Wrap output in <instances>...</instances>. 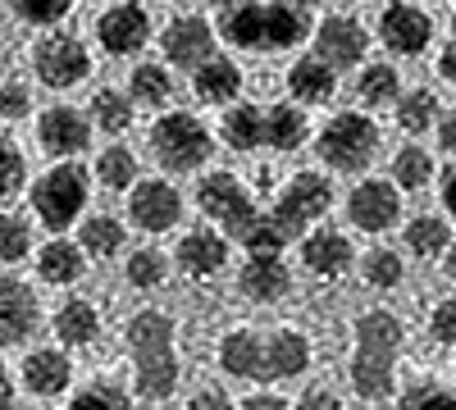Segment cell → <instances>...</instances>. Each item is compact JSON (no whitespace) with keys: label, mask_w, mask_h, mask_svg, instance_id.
<instances>
[{"label":"cell","mask_w":456,"mask_h":410,"mask_svg":"<svg viewBox=\"0 0 456 410\" xmlns=\"http://www.w3.org/2000/svg\"><path fill=\"white\" fill-rule=\"evenodd\" d=\"M329 210H333V182L315 169H301L288 178L279 201L270 210H260L256 233L247 237V251H283L288 242H301Z\"/></svg>","instance_id":"cell-1"},{"label":"cell","mask_w":456,"mask_h":410,"mask_svg":"<svg viewBox=\"0 0 456 410\" xmlns=\"http://www.w3.org/2000/svg\"><path fill=\"white\" fill-rule=\"evenodd\" d=\"M406 328L393 310H365L356 319V351H352V388L365 401L393 397V369L402 356Z\"/></svg>","instance_id":"cell-2"},{"label":"cell","mask_w":456,"mask_h":410,"mask_svg":"<svg viewBox=\"0 0 456 410\" xmlns=\"http://www.w3.org/2000/svg\"><path fill=\"white\" fill-rule=\"evenodd\" d=\"M133 365H137V397L169 401L178 388V356H174V319L165 310H137L124 328Z\"/></svg>","instance_id":"cell-3"},{"label":"cell","mask_w":456,"mask_h":410,"mask_svg":"<svg viewBox=\"0 0 456 410\" xmlns=\"http://www.w3.org/2000/svg\"><path fill=\"white\" fill-rule=\"evenodd\" d=\"M87 188H92L87 169L73 165V160H60L55 169H46V173L28 188L32 214L42 219V229H51V233L73 229V223L83 219V210H87V197H92Z\"/></svg>","instance_id":"cell-4"},{"label":"cell","mask_w":456,"mask_h":410,"mask_svg":"<svg viewBox=\"0 0 456 410\" xmlns=\"http://www.w3.org/2000/svg\"><path fill=\"white\" fill-rule=\"evenodd\" d=\"M210 128L192 115V109H169L151 128V156L160 160L165 173H192L210 160Z\"/></svg>","instance_id":"cell-5"},{"label":"cell","mask_w":456,"mask_h":410,"mask_svg":"<svg viewBox=\"0 0 456 410\" xmlns=\"http://www.w3.org/2000/svg\"><path fill=\"white\" fill-rule=\"evenodd\" d=\"M197 205L206 219H215L224 237H238L247 246V237L256 233V219H260V205L247 197L242 178L228 173V169H210L201 182H197Z\"/></svg>","instance_id":"cell-6"},{"label":"cell","mask_w":456,"mask_h":410,"mask_svg":"<svg viewBox=\"0 0 456 410\" xmlns=\"http://www.w3.org/2000/svg\"><path fill=\"white\" fill-rule=\"evenodd\" d=\"M315 146H320V160L333 173H361L379 156V128L365 115H333Z\"/></svg>","instance_id":"cell-7"},{"label":"cell","mask_w":456,"mask_h":410,"mask_svg":"<svg viewBox=\"0 0 456 410\" xmlns=\"http://www.w3.org/2000/svg\"><path fill=\"white\" fill-rule=\"evenodd\" d=\"M32 68H37V78H42V87L69 92V87H78L87 73H92V55H87V46L78 42V36L51 32V36H42V42H37Z\"/></svg>","instance_id":"cell-8"},{"label":"cell","mask_w":456,"mask_h":410,"mask_svg":"<svg viewBox=\"0 0 456 410\" xmlns=\"http://www.w3.org/2000/svg\"><path fill=\"white\" fill-rule=\"evenodd\" d=\"M128 219L142 233H169L183 219V192L165 178H137L128 192Z\"/></svg>","instance_id":"cell-9"},{"label":"cell","mask_w":456,"mask_h":410,"mask_svg":"<svg viewBox=\"0 0 456 410\" xmlns=\"http://www.w3.org/2000/svg\"><path fill=\"white\" fill-rule=\"evenodd\" d=\"M347 219H352V229H361L370 237L388 233L402 219V192H393L388 178H365L347 192Z\"/></svg>","instance_id":"cell-10"},{"label":"cell","mask_w":456,"mask_h":410,"mask_svg":"<svg viewBox=\"0 0 456 410\" xmlns=\"http://www.w3.org/2000/svg\"><path fill=\"white\" fill-rule=\"evenodd\" d=\"M37 141H42L46 156H60V160H73L92 146V119L87 109H73V105H51L42 109L37 119Z\"/></svg>","instance_id":"cell-11"},{"label":"cell","mask_w":456,"mask_h":410,"mask_svg":"<svg viewBox=\"0 0 456 410\" xmlns=\"http://www.w3.org/2000/svg\"><path fill=\"white\" fill-rule=\"evenodd\" d=\"M315 60L320 64H329L333 73H342V68H356L361 60H365V51H370V32L356 23V19H347V14H333V19H324L315 32Z\"/></svg>","instance_id":"cell-12"},{"label":"cell","mask_w":456,"mask_h":410,"mask_svg":"<svg viewBox=\"0 0 456 410\" xmlns=\"http://www.w3.org/2000/svg\"><path fill=\"white\" fill-rule=\"evenodd\" d=\"M37 324H42V306H37V292L14 278V274H0V347H19L28 342Z\"/></svg>","instance_id":"cell-13"},{"label":"cell","mask_w":456,"mask_h":410,"mask_svg":"<svg viewBox=\"0 0 456 410\" xmlns=\"http://www.w3.org/2000/svg\"><path fill=\"white\" fill-rule=\"evenodd\" d=\"M434 36V19L411 5V0H393V5L379 14V42H384L393 55H420Z\"/></svg>","instance_id":"cell-14"},{"label":"cell","mask_w":456,"mask_h":410,"mask_svg":"<svg viewBox=\"0 0 456 410\" xmlns=\"http://www.w3.org/2000/svg\"><path fill=\"white\" fill-rule=\"evenodd\" d=\"M96 36L110 55H137L151 42V14L137 5V0H119L96 19Z\"/></svg>","instance_id":"cell-15"},{"label":"cell","mask_w":456,"mask_h":410,"mask_svg":"<svg viewBox=\"0 0 456 410\" xmlns=\"http://www.w3.org/2000/svg\"><path fill=\"white\" fill-rule=\"evenodd\" d=\"M238 287H242V296H251L260 306L283 301L292 292V269H288L283 251H247V265L238 269Z\"/></svg>","instance_id":"cell-16"},{"label":"cell","mask_w":456,"mask_h":410,"mask_svg":"<svg viewBox=\"0 0 456 410\" xmlns=\"http://www.w3.org/2000/svg\"><path fill=\"white\" fill-rule=\"evenodd\" d=\"M160 51H165V60H169L174 68H201V64L215 55V32H210L206 19L183 14V19H174V23L160 32Z\"/></svg>","instance_id":"cell-17"},{"label":"cell","mask_w":456,"mask_h":410,"mask_svg":"<svg viewBox=\"0 0 456 410\" xmlns=\"http://www.w3.org/2000/svg\"><path fill=\"white\" fill-rule=\"evenodd\" d=\"M228 265V237L215 233V229H192L178 237V251H174V269L187 274V278H215L219 269Z\"/></svg>","instance_id":"cell-18"},{"label":"cell","mask_w":456,"mask_h":410,"mask_svg":"<svg viewBox=\"0 0 456 410\" xmlns=\"http://www.w3.org/2000/svg\"><path fill=\"white\" fill-rule=\"evenodd\" d=\"M19 379L32 397H64L69 383H73V360H69L64 347H32L23 356Z\"/></svg>","instance_id":"cell-19"},{"label":"cell","mask_w":456,"mask_h":410,"mask_svg":"<svg viewBox=\"0 0 456 410\" xmlns=\"http://www.w3.org/2000/svg\"><path fill=\"white\" fill-rule=\"evenodd\" d=\"M301 265H306L315 278H342L356 265V246L347 233H333V229H311L301 237Z\"/></svg>","instance_id":"cell-20"},{"label":"cell","mask_w":456,"mask_h":410,"mask_svg":"<svg viewBox=\"0 0 456 410\" xmlns=\"http://www.w3.org/2000/svg\"><path fill=\"white\" fill-rule=\"evenodd\" d=\"M311 369V342L297 328H279L265 338V383H288Z\"/></svg>","instance_id":"cell-21"},{"label":"cell","mask_w":456,"mask_h":410,"mask_svg":"<svg viewBox=\"0 0 456 410\" xmlns=\"http://www.w3.org/2000/svg\"><path fill=\"white\" fill-rule=\"evenodd\" d=\"M219 365H224V374H233V379L265 383V338L251 328H233L219 342Z\"/></svg>","instance_id":"cell-22"},{"label":"cell","mask_w":456,"mask_h":410,"mask_svg":"<svg viewBox=\"0 0 456 410\" xmlns=\"http://www.w3.org/2000/svg\"><path fill=\"white\" fill-rule=\"evenodd\" d=\"M87 274V255L78 242L69 237H51L42 251H37V278L51 283V287H73Z\"/></svg>","instance_id":"cell-23"},{"label":"cell","mask_w":456,"mask_h":410,"mask_svg":"<svg viewBox=\"0 0 456 410\" xmlns=\"http://www.w3.org/2000/svg\"><path fill=\"white\" fill-rule=\"evenodd\" d=\"M51 328H55L64 351H78V347H92L101 338V315H96V306L87 301V296H69V301L55 310Z\"/></svg>","instance_id":"cell-24"},{"label":"cell","mask_w":456,"mask_h":410,"mask_svg":"<svg viewBox=\"0 0 456 410\" xmlns=\"http://www.w3.org/2000/svg\"><path fill=\"white\" fill-rule=\"evenodd\" d=\"M311 14L288 5V0H270L265 5V51H288V46H301L311 36Z\"/></svg>","instance_id":"cell-25"},{"label":"cell","mask_w":456,"mask_h":410,"mask_svg":"<svg viewBox=\"0 0 456 410\" xmlns=\"http://www.w3.org/2000/svg\"><path fill=\"white\" fill-rule=\"evenodd\" d=\"M192 92L206 105H224V100H233L242 92V73H238V64L228 60V55L215 51L201 68H192Z\"/></svg>","instance_id":"cell-26"},{"label":"cell","mask_w":456,"mask_h":410,"mask_svg":"<svg viewBox=\"0 0 456 410\" xmlns=\"http://www.w3.org/2000/svg\"><path fill=\"white\" fill-rule=\"evenodd\" d=\"M311 137V119H306V109H297V105H270L265 109V146L270 151H297V146H306Z\"/></svg>","instance_id":"cell-27"},{"label":"cell","mask_w":456,"mask_h":410,"mask_svg":"<svg viewBox=\"0 0 456 410\" xmlns=\"http://www.w3.org/2000/svg\"><path fill=\"white\" fill-rule=\"evenodd\" d=\"M219 36L242 51H265V5L260 0H238L233 10H224Z\"/></svg>","instance_id":"cell-28"},{"label":"cell","mask_w":456,"mask_h":410,"mask_svg":"<svg viewBox=\"0 0 456 410\" xmlns=\"http://www.w3.org/2000/svg\"><path fill=\"white\" fill-rule=\"evenodd\" d=\"M288 92L301 100V105H320L338 92V73L329 64H320L315 55H301L292 68H288Z\"/></svg>","instance_id":"cell-29"},{"label":"cell","mask_w":456,"mask_h":410,"mask_svg":"<svg viewBox=\"0 0 456 410\" xmlns=\"http://www.w3.org/2000/svg\"><path fill=\"white\" fill-rule=\"evenodd\" d=\"M219 133H224V141L233 146V151H242V156H251V151H260L265 146V109L260 105H228V115L219 119Z\"/></svg>","instance_id":"cell-30"},{"label":"cell","mask_w":456,"mask_h":410,"mask_svg":"<svg viewBox=\"0 0 456 410\" xmlns=\"http://www.w3.org/2000/svg\"><path fill=\"white\" fill-rule=\"evenodd\" d=\"M128 242V229L114 214H87L83 219V229H78V246L87 260H110V255H119Z\"/></svg>","instance_id":"cell-31"},{"label":"cell","mask_w":456,"mask_h":410,"mask_svg":"<svg viewBox=\"0 0 456 410\" xmlns=\"http://www.w3.org/2000/svg\"><path fill=\"white\" fill-rule=\"evenodd\" d=\"M402 237H406V251L411 255L434 260V255H443L452 246V223L443 214H415L406 229H402Z\"/></svg>","instance_id":"cell-32"},{"label":"cell","mask_w":456,"mask_h":410,"mask_svg":"<svg viewBox=\"0 0 456 410\" xmlns=\"http://www.w3.org/2000/svg\"><path fill=\"white\" fill-rule=\"evenodd\" d=\"M356 265H361V278H365L374 292H393V287H402V278H406V265H402V255H397L393 246H370Z\"/></svg>","instance_id":"cell-33"},{"label":"cell","mask_w":456,"mask_h":410,"mask_svg":"<svg viewBox=\"0 0 456 410\" xmlns=\"http://www.w3.org/2000/svg\"><path fill=\"white\" fill-rule=\"evenodd\" d=\"M87 119H92V128H101V133H124V128L133 124V100H128L124 92H114V87H101V92L87 100Z\"/></svg>","instance_id":"cell-34"},{"label":"cell","mask_w":456,"mask_h":410,"mask_svg":"<svg viewBox=\"0 0 456 410\" xmlns=\"http://www.w3.org/2000/svg\"><path fill=\"white\" fill-rule=\"evenodd\" d=\"M124 278H128V287H137V292H156V287L169 278V255L156 251V246H137V251L128 255V265H124Z\"/></svg>","instance_id":"cell-35"},{"label":"cell","mask_w":456,"mask_h":410,"mask_svg":"<svg viewBox=\"0 0 456 410\" xmlns=\"http://www.w3.org/2000/svg\"><path fill=\"white\" fill-rule=\"evenodd\" d=\"M438 115H443V105L429 87H415V92L397 96V124L406 133H429V124H438Z\"/></svg>","instance_id":"cell-36"},{"label":"cell","mask_w":456,"mask_h":410,"mask_svg":"<svg viewBox=\"0 0 456 410\" xmlns=\"http://www.w3.org/2000/svg\"><path fill=\"white\" fill-rule=\"evenodd\" d=\"M169 92H174V78H169L165 64H137V68H133L128 100H137V105H165Z\"/></svg>","instance_id":"cell-37"},{"label":"cell","mask_w":456,"mask_h":410,"mask_svg":"<svg viewBox=\"0 0 456 410\" xmlns=\"http://www.w3.org/2000/svg\"><path fill=\"white\" fill-rule=\"evenodd\" d=\"M356 96L365 105H393L402 96V78L393 64H365L361 78H356Z\"/></svg>","instance_id":"cell-38"},{"label":"cell","mask_w":456,"mask_h":410,"mask_svg":"<svg viewBox=\"0 0 456 410\" xmlns=\"http://www.w3.org/2000/svg\"><path fill=\"white\" fill-rule=\"evenodd\" d=\"M393 410H456V392L438 379H415L397 392Z\"/></svg>","instance_id":"cell-39"},{"label":"cell","mask_w":456,"mask_h":410,"mask_svg":"<svg viewBox=\"0 0 456 410\" xmlns=\"http://www.w3.org/2000/svg\"><path fill=\"white\" fill-rule=\"evenodd\" d=\"M96 178L110 192H128L137 182V156L128 151V146H110V151L96 156Z\"/></svg>","instance_id":"cell-40"},{"label":"cell","mask_w":456,"mask_h":410,"mask_svg":"<svg viewBox=\"0 0 456 410\" xmlns=\"http://www.w3.org/2000/svg\"><path fill=\"white\" fill-rule=\"evenodd\" d=\"M64 410H133V397H128V388H119V383L96 379V383H87V388L73 392Z\"/></svg>","instance_id":"cell-41"},{"label":"cell","mask_w":456,"mask_h":410,"mask_svg":"<svg viewBox=\"0 0 456 410\" xmlns=\"http://www.w3.org/2000/svg\"><path fill=\"white\" fill-rule=\"evenodd\" d=\"M429 178H434V156L420 151V146H402V151L393 156V182L406 192L415 188H429Z\"/></svg>","instance_id":"cell-42"},{"label":"cell","mask_w":456,"mask_h":410,"mask_svg":"<svg viewBox=\"0 0 456 410\" xmlns=\"http://www.w3.org/2000/svg\"><path fill=\"white\" fill-rule=\"evenodd\" d=\"M19 192H28V160L19 156V146L0 133V205H10Z\"/></svg>","instance_id":"cell-43"},{"label":"cell","mask_w":456,"mask_h":410,"mask_svg":"<svg viewBox=\"0 0 456 410\" xmlns=\"http://www.w3.org/2000/svg\"><path fill=\"white\" fill-rule=\"evenodd\" d=\"M32 251V229L23 214H0V265H19Z\"/></svg>","instance_id":"cell-44"},{"label":"cell","mask_w":456,"mask_h":410,"mask_svg":"<svg viewBox=\"0 0 456 410\" xmlns=\"http://www.w3.org/2000/svg\"><path fill=\"white\" fill-rule=\"evenodd\" d=\"M10 10H14V19H23L32 28H55L73 10V0H10Z\"/></svg>","instance_id":"cell-45"},{"label":"cell","mask_w":456,"mask_h":410,"mask_svg":"<svg viewBox=\"0 0 456 410\" xmlns=\"http://www.w3.org/2000/svg\"><path fill=\"white\" fill-rule=\"evenodd\" d=\"M429 338L438 347H456V296H443L429 310Z\"/></svg>","instance_id":"cell-46"},{"label":"cell","mask_w":456,"mask_h":410,"mask_svg":"<svg viewBox=\"0 0 456 410\" xmlns=\"http://www.w3.org/2000/svg\"><path fill=\"white\" fill-rule=\"evenodd\" d=\"M28 109H32V96H28L23 83L0 87V119H28Z\"/></svg>","instance_id":"cell-47"},{"label":"cell","mask_w":456,"mask_h":410,"mask_svg":"<svg viewBox=\"0 0 456 410\" xmlns=\"http://www.w3.org/2000/svg\"><path fill=\"white\" fill-rule=\"evenodd\" d=\"M292 410H342V401H338V392H333V388L311 383L306 392L297 397V406H292Z\"/></svg>","instance_id":"cell-48"},{"label":"cell","mask_w":456,"mask_h":410,"mask_svg":"<svg viewBox=\"0 0 456 410\" xmlns=\"http://www.w3.org/2000/svg\"><path fill=\"white\" fill-rule=\"evenodd\" d=\"M187 410H238V406L228 401V392H224V388H201V392H192Z\"/></svg>","instance_id":"cell-49"},{"label":"cell","mask_w":456,"mask_h":410,"mask_svg":"<svg viewBox=\"0 0 456 410\" xmlns=\"http://www.w3.org/2000/svg\"><path fill=\"white\" fill-rule=\"evenodd\" d=\"M438 197H443V210H447L443 219H447V223H456V165H447V169H443V178H438Z\"/></svg>","instance_id":"cell-50"},{"label":"cell","mask_w":456,"mask_h":410,"mask_svg":"<svg viewBox=\"0 0 456 410\" xmlns=\"http://www.w3.org/2000/svg\"><path fill=\"white\" fill-rule=\"evenodd\" d=\"M438 146H443L447 156H456V109L438 115Z\"/></svg>","instance_id":"cell-51"},{"label":"cell","mask_w":456,"mask_h":410,"mask_svg":"<svg viewBox=\"0 0 456 410\" xmlns=\"http://www.w3.org/2000/svg\"><path fill=\"white\" fill-rule=\"evenodd\" d=\"M238 410H292L283 397H274V392H256V397H247Z\"/></svg>","instance_id":"cell-52"},{"label":"cell","mask_w":456,"mask_h":410,"mask_svg":"<svg viewBox=\"0 0 456 410\" xmlns=\"http://www.w3.org/2000/svg\"><path fill=\"white\" fill-rule=\"evenodd\" d=\"M438 73H443V78L456 87V36H452V42L443 46V55H438Z\"/></svg>","instance_id":"cell-53"},{"label":"cell","mask_w":456,"mask_h":410,"mask_svg":"<svg viewBox=\"0 0 456 410\" xmlns=\"http://www.w3.org/2000/svg\"><path fill=\"white\" fill-rule=\"evenodd\" d=\"M19 401H14V379H10V369L0 365V410H14Z\"/></svg>","instance_id":"cell-54"},{"label":"cell","mask_w":456,"mask_h":410,"mask_svg":"<svg viewBox=\"0 0 456 410\" xmlns=\"http://www.w3.org/2000/svg\"><path fill=\"white\" fill-rule=\"evenodd\" d=\"M443 274H447V278L456 283V242H452V246L443 251Z\"/></svg>","instance_id":"cell-55"},{"label":"cell","mask_w":456,"mask_h":410,"mask_svg":"<svg viewBox=\"0 0 456 410\" xmlns=\"http://www.w3.org/2000/svg\"><path fill=\"white\" fill-rule=\"evenodd\" d=\"M206 5H215V10H233L238 0H206Z\"/></svg>","instance_id":"cell-56"},{"label":"cell","mask_w":456,"mask_h":410,"mask_svg":"<svg viewBox=\"0 0 456 410\" xmlns=\"http://www.w3.org/2000/svg\"><path fill=\"white\" fill-rule=\"evenodd\" d=\"M288 5H297V10H311V5H320V0H288Z\"/></svg>","instance_id":"cell-57"},{"label":"cell","mask_w":456,"mask_h":410,"mask_svg":"<svg viewBox=\"0 0 456 410\" xmlns=\"http://www.w3.org/2000/svg\"><path fill=\"white\" fill-rule=\"evenodd\" d=\"M14 410H42V406H14Z\"/></svg>","instance_id":"cell-58"}]
</instances>
